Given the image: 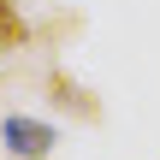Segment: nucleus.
<instances>
[{
    "label": "nucleus",
    "instance_id": "obj_1",
    "mask_svg": "<svg viewBox=\"0 0 160 160\" xmlns=\"http://www.w3.org/2000/svg\"><path fill=\"white\" fill-rule=\"evenodd\" d=\"M0 137H6V148L18 160H42L53 148V125H42V119H24V113H12L6 125H0Z\"/></svg>",
    "mask_w": 160,
    "mask_h": 160
},
{
    "label": "nucleus",
    "instance_id": "obj_2",
    "mask_svg": "<svg viewBox=\"0 0 160 160\" xmlns=\"http://www.w3.org/2000/svg\"><path fill=\"white\" fill-rule=\"evenodd\" d=\"M18 42H24V18L12 0H0V48H18Z\"/></svg>",
    "mask_w": 160,
    "mask_h": 160
}]
</instances>
